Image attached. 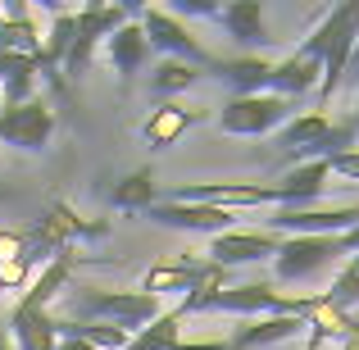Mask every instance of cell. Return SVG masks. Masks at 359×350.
<instances>
[{"instance_id":"26","label":"cell","mask_w":359,"mask_h":350,"mask_svg":"<svg viewBox=\"0 0 359 350\" xmlns=\"http://www.w3.org/2000/svg\"><path fill=\"white\" fill-rule=\"evenodd\" d=\"M177 328H182V309L173 305V309H164L150 328H141V332L128 342V350H177L182 346V332H177Z\"/></svg>"},{"instance_id":"21","label":"cell","mask_w":359,"mask_h":350,"mask_svg":"<svg viewBox=\"0 0 359 350\" xmlns=\"http://www.w3.org/2000/svg\"><path fill=\"white\" fill-rule=\"evenodd\" d=\"M318 82H323V64L300 55V51H291L287 60L273 64V87L269 91L282 96V100H300V96H309V91H318Z\"/></svg>"},{"instance_id":"34","label":"cell","mask_w":359,"mask_h":350,"mask_svg":"<svg viewBox=\"0 0 359 350\" xmlns=\"http://www.w3.org/2000/svg\"><path fill=\"white\" fill-rule=\"evenodd\" d=\"M346 255H351V260H359V228L346 232Z\"/></svg>"},{"instance_id":"10","label":"cell","mask_w":359,"mask_h":350,"mask_svg":"<svg viewBox=\"0 0 359 350\" xmlns=\"http://www.w3.org/2000/svg\"><path fill=\"white\" fill-rule=\"evenodd\" d=\"M55 137V109L46 96H32L27 105L0 109V141L18 150H46Z\"/></svg>"},{"instance_id":"15","label":"cell","mask_w":359,"mask_h":350,"mask_svg":"<svg viewBox=\"0 0 359 350\" xmlns=\"http://www.w3.org/2000/svg\"><path fill=\"white\" fill-rule=\"evenodd\" d=\"M196 123H201V109L164 100V105H155L150 119L141 123V141H146L150 150H168V146H177V141L187 137V128H196Z\"/></svg>"},{"instance_id":"12","label":"cell","mask_w":359,"mask_h":350,"mask_svg":"<svg viewBox=\"0 0 359 350\" xmlns=\"http://www.w3.org/2000/svg\"><path fill=\"white\" fill-rule=\"evenodd\" d=\"M269 228L282 236H346L359 228V205H346V210H278L269 219Z\"/></svg>"},{"instance_id":"39","label":"cell","mask_w":359,"mask_h":350,"mask_svg":"<svg viewBox=\"0 0 359 350\" xmlns=\"http://www.w3.org/2000/svg\"><path fill=\"white\" fill-rule=\"evenodd\" d=\"M351 264H355V269H359V260H351Z\"/></svg>"},{"instance_id":"36","label":"cell","mask_w":359,"mask_h":350,"mask_svg":"<svg viewBox=\"0 0 359 350\" xmlns=\"http://www.w3.org/2000/svg\"><path fill=\"white\" fill-rule=\"evenodd\" d=\"M0 350H14V342H9V328H5V318H0Z\"/></svg>"},{"instance_id":"37","label":"cell","mask_w":359,"mask_h":350,"mask_svg":"<svg viewBox=\"0 0 359 350\" xmlns=\"http://www.w3.org/2000/svg\"><path fill=\"white\" fill-rule=\"evenodd\" d=\"M355 128H359V100H355Z\"/></svg>"},{"instance_id":"8","label":"cell","mask_w":359,"mask_h":350,"mask_svg":"<svg viewBox=\"0 0 359 350\" xmlns=\"http://www.w3.org/2000/svg\"><path fill=\"white\" fill-rule=\"evenodd\" d=\"M291 123V100L273 96H232L228 105L219 109V128L228 137H269V132H282Z\"/></svg>"},{"instance_id":"30","label":"cell","mask_w":359,"mask_h":350,"mask_svg":"<svg viewBox=\"0 0 359 350\" xmlns=\"http://www.w3.org/2000/svg\"><path fill=\"white\" fill-rule=\"evenodd\" d=\"M23 260V232H0V269Z\"/></svg>"},{"instance_id":"32","label":"cell","mask_w":359,"mask_h":350,"mask_svg":"<svg viewBox=\"0 0 359 350\" xmlns=\"http://www.w3.org/2000/svg\"><path fill=\"white\" fill-rule=\"evenodd\" d=\"M341 87H355V91H359V41H355V51H351V64H346Z\"/></svg>"},{"instance_id":"3","label":"cell","mask_w":359,"mask_h":350,"mask_svg":"<svg viewBox=\"0 0 359 350\" xmlns=\"http://www.w3.org/2000/svg\"><path fill=\"white\" fill-rule=\"evenodd\" d=\"M69 309L78 314V323H114L128 337H137L141 328H150L164 314L159 296H146V291H109V287H73Z\"/></svg>"},{"instance_id":"25","label":"cell","mask_w":359,"mask_h":350,"mask_svg":"<svg viewBox=\"0 0 359 350\" xmlns=\"http://www.w3.org/2000/svg\"><path fill=\"white\" fill-rule=\"evenodd\" d=\"M109 205L123 210V214H146L150 205H159V177H155V168H132L123 182H114Z\"/></svg>"},{"instance_id":"33","label":"cell","mask_w":359,"mask_h":350,"mask_svg":"<svg viewBox=\"0 0 359 350\" xmlns=\"http://www.w3.org/2000/svg\"><path fill=\"white\" fill-rule=\"evenodd\" d=\"M228 342H182L177 350H223Z\"/></svg>"},{"instance_id":"28","label":"cell","mask_w":359,"mask_h":350,"mask_svg":"<svg viewBox=\"0 0 359 350\" xmlns=\"http://www.w3.org/2000/svg\"><path fill=\"white\" fill-rule=\"evenodd\" d=\"M327 300H332V309H341V314H355V309H359V269H355V264H346V269L337 273Z\"/></svg>"},{"instance_id":"16","label":"cell","mask_w":359,"mask_h":350,"mask_svg":"<svg viewBox=\"0 0 359 350\" xmlns=\"http://www.w3.org/2000/svg\"><path fill=\"white\" fill-rule=\"evenodd\" d=\"M309 332V318L300 314H273V318H245L241 328H232L228 342L237 350H264V346H278V342H291V337Z\"/></svg>"},{"instance_id":"41","label":"cell","mask_w":359,"mask_h":350,"mask_svg":"<svg viewBox=\"0 0 359 350\" xmlns=\"http://www.w3.org/2000/svg\"><path fill=\"white\" fill-rule=\"evenodd\" d=\"M0 291H5V287H0Z\"/></svg>"},{"instance_id":"11","label":"cell","mask_w":359,"mask_h":350,"mask_svg":"<svg viewBox=\"0 0 359 350\" xmlns=\"http://www.w3.org/2000/svg\"><path fill=\"white\" fill-rule=\"evenodd\" d=\"M150 223L159 228H173V232H210V236H223V232H237V219L241 214L232 210H219V205H177V201H159L146 210Z\"/></svg>"},{"instance_id":"5","label":"cell","mask_w":359,"mask_h":350,"mask_svg":"<svg viewBox=\"0 0 359 350\" xmlns=\"http://www.w3.org/2000/svg\"><path fill=\"white\" fill-rule=\"evenodd\" d=\"M232 273L228 269H219L214 260H168V264H155V269H146L141 273V287L137 291H146V296H201V291H219V287H232Z\"/></svg>"},{"instance_id":"14","label":"cell","mask_w":359,"mask_h":350,"mask_svg":"<svg viewBox=\"0 0 359 350\" xmlns=\"http://www.w3.org/2000/svg\"><path fill=\"white\" fill-rule=\"evenodd\" d=\"M282 245L278 232H223V236H210V260L219 269H241V264H259V260H273Z\"/></svg>"},{"instance_id":"13","label":"cell","mask_w":359,"mask_h":350,"mask_svg":"<svg viewBox=\"0 0 359 350\" xmlns=\"http://www.w3.org/2000/svg\"><path fill=\"white\" fill-rule=\"evenodd\" d=\"M214 23L241 46V55H259V51H269V46L278 41V36L269 32V23H264V5L259 0H232V5H219Z\"/></svg>"},{"instance_id":"40","label":"cell","mask_w":359,"mask_h":350,"mask_svg":"<svg viewBox=\"0 0 359 350\" xmlns=\"http://www.w3.org/2000/svg\"><path fill=\"white\" fill-rule=\"evenodd\" d=\"M0 201H5V196H0Z\"/></svg>"},{"instance_id":"23","label":"cell","mask_w":359,"mask_h":350,"mask_svg":"<svg viewBox=\"0 0 359 350\" xmlns=\"http://www.w3.org/2000/svg\"><path fill=\"white\" fill-rule=\"evenodd\" d=\"M0 51H9V55H32V60H41V27L32 23V9L18 5V0L0 9Z\"/></svg>"},{"instance_id":"18","label":"cell","mask_w":359,"mask_h":350,"mask_svg":"<svg viewBox=\"0 0 359 350\" xmlns=\"http://www.w3.org/2000/svg\"><path fill=\"white\" fill-rule=\"evenodd\" d=\"M327 177H332L327 159H314V164H296L287 177H282V182H273V187H278V196H282L278 210H314V201L323 196Z\"/></svg>"},{"instance_id":"27","label":"cell","mask_w":359,"mask_h":350,"mask_svg":"<svg viewBox=\"0 0 359 350\" xmlns=\"http://www.w3.org/2000/svg\"><path fill=\"white\" fill-rule=\"evenodd\" d=\"M196 82H201V69L187 60H159L155 73H150V91L155 96H177V91L196 87Z\"/></svg>"},{"instance_id":"1","label":"cell","mask_w":359,"mask_h":350,"mask_svg":"<svg viewBox=\"0 0 359 350\" xmlns=\"http://www.w3.org/2000/svg\"><path fill=\"white\" fill-rule=\"evenodd\" d=\"M332 305L327 291L318 296H282L269 282H241V287H219V291H201V296L177 300V309L187 314H237V318H273V314H300L314 318Z\"/></svg>"},{"instance_id":"20","label":"cell","mask_w":359,"mask_h":350,"mask_svg":"<svg viewBox=\"0 0 359 350\" xmlns=\"http://www.w3.org/2000/svg\"><path fill=\"white\" fill-rule=\"evenodd\" d=\"M5 328H9L14 350H55V346H60V332H55L50 309L14 305V309H9V318H5Z\"/></svg>"},{"instance_id":"17","label":"cell","mask_w":359,"mask_h":350,"mask_svg":"<svg viewBox=\"0 0 359 350\" xmlns=\"http://www.w3.org/2000/svg\"><path fill=\"white\" fill-rule=\"evenodd\" d=\"M73 269H78V250H60L50 264H46L41 273H36L32 282H27V291L14 300V305H27V309H50V300L55 296H64L69 291V282H73Z\"/></svg>"},{"instance_id":"4","label":"cell","mask_w":359,"mask_h":350,"mask_svg":"<svg viewBox=\"0 0 359 350\" xmlns=\"http://www.w3.org/2000/svg\"><path fill=\"white\" fill-rule=\"evenodd\" d=\"M109 232V223L105 219H96V223H87V219H78V210H73L69 201H50L41 210V219L32 223V228L23 232V260L32 264H50L60 250H69L78 236H105Z\"/></svg>"},{"instance_id":"2","label":"cell","mask_w":359,"mask_h":350,"mask_svg":"<svg viewBox=\"0 0 359 350\" xmlns=\"http://www.w3.org/2000/svg\"><path fill=\"white\" fill-rule=\"evenodd\" d=\"M359 41V0H341L323 14V23L296 46L300 55L323 64V82H318V100H332L341 91V78H346V64H351V51Z\"/></svg>"},{"instance_id":"7","label":"cell","mask_w":359,"mask_h":350,"mask_svg":"<svg viewBox=\"0 0 359 350\" xmlns=\"http://www.w3.org/2000/svg\"><path fill=\"white\" fill-rule=\"evenodd\" d=\"M337 260H346V236H282L273 255V278L278 282H314Z\"/></svg>"},{"instance_id":"6","label":"cell","mask_w":359,"mask_h":350,"mask_svg":"<svg viewBox=\"0 0 359 350\" xmlns=\"http://www.w3.org/2000/svg\"><path fill=\"white\" fill-rule=\"evenodd\" d=\"M132 14H137V5H105V0H91V5L78 9V36H73L69 46V60H64V78L78 82L82 73L91 69V55H96L100 41H109V36L118 32L123 23H132Z\"/></svg>"},{"instance_id":"24","label":"cell","mask_w":359,"mask_h":350,"mask_svg":"<svg viewBox=\"0 0 359 350\" xmlns=\"http://www.w3.org/2000/svg\"><path fill=\"white\" fill-rule=\"evenodd\" d=\"M327 128H332V119L323 114V109H309V114H296L287 123V128L278 132V150L287 159H300V164H305V155L309 150L318 146V141L327 137Z\"/></svg>"},{"instance_id":"38","label":"cell","mask_w":359,"mask_h":350,"mask_svg":"<svg viewBox=\"0 0 359 350\" xmlns=\"http://www.w3.org/2000/svg\"><path fill=\"white\" fill-rule=\"evenodd\" d=\"M223 350H237V346H232V342H228V346H223Z\"/></svg>"},{"instance_id":"31","label":"cell","mask_w":359,"mask_h":350,"mask_svg":"<svg viewBox=\"0 0 359 350\" xmlns=\"http://www.w3.org/2000/svg\"><path fill=\"white\" fill-rule=\"evenodd\" d=\"M327 168H332V173H341V177H351V182H359V150H346V155L327 159Z\"/></svg>"},{"instance_id":"22","label":"cell","mask_w":359,"mask_h":350,"mask_svg":"<svg viewBox=\"0 0 359 350\" xmlns=\"http://www.w3.org/2000/svg\"><path fill=\"white\" fill-rule=\"evenodd\" d=\"M105 55H109V69H114L123 82L137 78V73L146 69V60H150V41H146V32H141V23H123L105 41Z\"/></svg>"},{"instance_id":"19","label":"cell","mask_w":359,"mask_h":350,"mask_svg":"<svg viewBox=\"0 0 359 350\" xmlns=\"http://www.w3.org/2000/svg\"><path fill=\"white\" fill-rule=\"evenodd\" d=\"M214 78L228 82L232 96H264L273 87V64L264 55H232L214 64Z\"/></svg>"},{"instance_id":"9","label":"cell","mask_w":359,"mask_h":350,"mask_svg":"<svg viewBox=\"0 0 359 350\" xmlns=\"http://www.w3.org/2000/svg\"><path fill=\"white\" fill-rule=\"evenodd\" d=\"M141 32H146L150 51H164V60H187V64H196V69H214V64H219L196 41L191 27H187L182 18H173L168 9H141Z\"/></svg>"},{"instance_id":"29","label":"cell","mask_w":359,"mask_h":350,"mask_svg":"<svg viewBox=\"0 0 359 350\" xmlns=\"http://www.w3.org/2000/svg\"><path fill=\"white\" fill-rule=\"evenodd\" d=\"M168 14L173 18H214L219 14V0H173Z\"/></svg>"},{"instance_id":"35","label":"cell","mask_w":359,"mask_h":350,"mask_svg":"<svg viewBox=\"0 0 359 350\" xmlns=\"http://www.w3.org/2000/svg\"><path fill=\"white\" fill-rule=\"evenodd\" d=\"M55 350H96V346H87V342H73V337H60V346Z\"/></svg>"}]
</instances>
